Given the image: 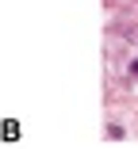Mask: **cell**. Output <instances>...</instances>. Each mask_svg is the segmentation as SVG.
<instances>
[{
  "instance_id": "1",
  "label": "cell",
  "mask_w": 138,
  "mask_h": 149,
  "mask_svg": "<svg viewBox=\"0 0 138 149\" xmlns=\"http://www.w3.org/2000/svg\"><path fill=\"white\" fill-rule=\"evenodd\" d=\"M119 38H127L130 46H138V27H119Z\"/></svg>"
},
{
  "instance_id": "2",
  "label": "cell",
  "mask_w": 138,
  "mask_h": 149,
  "mask_svg": "<svg viewBox=\"0 0 138 149\" xmlns=\"http://www.w3.org/2000/svg\"><path fill=\"white\" fill-rule=\"evenodd\" d=\"M127 73H130V80L138 84V57H134V61H130V69H127Z\"/></svg>"
}]
</instances>
